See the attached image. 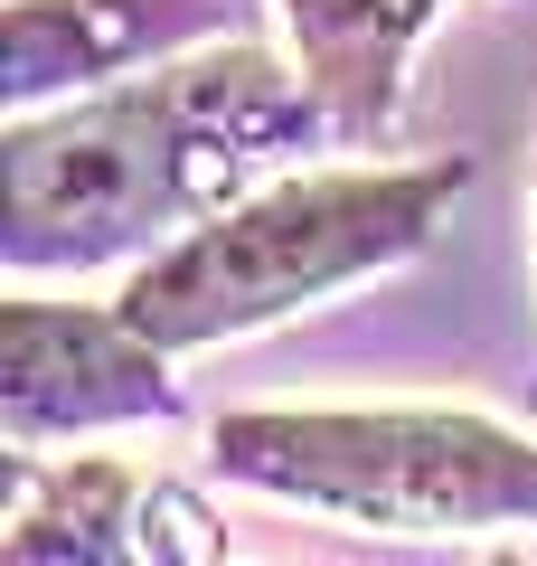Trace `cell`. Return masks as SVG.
Segmentation results:
<instances>
[{
    "instance_id": "cell-1",
    "label": "cell",
    "mask_w": 537,
    "mask_h": 566,
    "mask_svg": "<svg viewBox=\"0 0 537 566\" xmlns=\"http://www.w3.org/2000/svg\"><path fill=\"white\" fill-rule=\"evenodd\" d=\"M330 142H339L330 104L255 29L151 57L114 85L10 114V133H0V264L20 283L141 264Z\"/></svg>"
},
{
    "instance_id": "cell-2",
    "label": "cell",
    "mask_w": 537,
    "mask_h": 566,
    "mask_svg": "<svg viewBox=\"0 0 537 566\" xmlns=\"http://www.w3.org/2000/svg\"><path fill=\"white\" fill-rule=\"evenodd\" d=\"M462 189H472L462 151L378 161V170H274L236 208H218L160 255H141V274L114 303L160 349L245 340V331H274L293 312L349 293V283H378L406 255H424Z\"/></svg>"
},
{
    "instance_id": "cell-3",
    "label": "cell",
    "mask_w": 537,
    "mask_h": 566,
    "mask_svg": "<svg viewBox=\"0 0 537 566\" xmlns=\"http://www.w3.org/2000/svg\"><path fill=\"white\" fill-rule=\"evenodd\" d=\"M236 491L397 538L537 528V444L472 406H236L208 424Z\"/></svg>"
},
{
    "instance_id": "cell-4",
    "label": "cell",
    "mask_w": 537,
    "mask_h": 566,
    "mask_svg": "<svg viewBox=\"0 0 537 566\" xmlns=\"http://www.w3.org/2000/svg\"><path fill=\"white\" fill-rule=\"evenodd\" d=\"M179 349H160L123 303H0V434L20 453L114 434V424H179L189 397L170 378Z\"/></svg>"
},
{
    "instance_id": "cell-5",
    "label": "cell",
    "mask_w": 537,
    "mask_h": 566,
    "mask_svg": "<svg viewBox=\"0 0 537 566\" xmlns=\"http://www.w3.org/2000/svg\"><path fill=\"white\" fill-rule=\"evenodd\" d=\"M10 566H151V557H227L218 520L179 482L141 463H39L10 444V528H0Z\"/></svg>"
},
{
    "instance_id": "cell-6",
    "label": "cell",
    "mask_w": 537,
    "mask_h": 566,
    "mask_svg": "<svg viewBox=\"0 0 537 566\" xmlns=\"http://www.w3.org/2000/svg\"><path fill=\"white\" fill-rule=\"evenodd\" d=\"M264 29V0H10V76L0 104H66L85 85H114L151 57L208 39H245Z\"/></svg>"
},
{
    "instance_id": "cell-7",
    "label": "cell",
    "mask_w": 537,
    "mask_h": 566,
    "mask_svg": "<svg viewBox=\"0 0 537 566\" xmlns=\"http://www.w3.org/2000/svg\"><path fill=\"white\" fill-rule=\"evenodd\" d=\"M274 10L293 39V66L330 104L339 151H368V142H387L406 104V66L453 0H274Z\"/></svg>"
},
{
    "instance_id": "cell-8",
    "label": "cell",
    "mask_w": 537,
    "mask_h": 566,
    "mask_svg": "<svg viewBox=\"0 0 537 566\" xmlns=\"http://www.w3.org/2000/svg\"><path fill=\"white\" fill-rule=\"evenodd\" d=\"M528 237H537V227H528ZM528 406H537V387H528Z\"/></svg>"
}]
</instances>
